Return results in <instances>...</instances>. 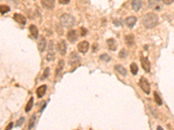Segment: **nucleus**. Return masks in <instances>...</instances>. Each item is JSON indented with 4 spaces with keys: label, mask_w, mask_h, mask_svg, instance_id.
<instances>
[{
    "label": "nucleus",
    "mask_w": 174,
    "mask_h": 130,
    "mask_svg": "<svg viewBox=\"0 0 174 130\" xmlns=\"http://www.w3.org/2000/svg\"><path fill=\"white\" fill-rule=\"evenodd\" d=\"M29 30H30V32H31V37H32L34 39H37L38 37H39V30H38V28L36 27V25L31 24V26H30V28H29Z\"/></svg>",
    "instance_id": "obj_16"
},
{
    "label": "nucleus",
    "mask_w": 174,
    "mask_h": 130,
    "mask_svg": "<svg viewBox=\"0 0 174 130\" xmlns=\"http://www.w3.org/2000/svg\"><path fill=\"white\" fill-rule=\"evenodd\" d=\"M174 0H162V2H163V4H167V5H169V4H171L172 3H173Z\"/></svg>",
    "instance_id": "obj_32"
},
{
    "label": "nucleus",
    "mask_w": 174,
    "mask_h": 130,
    "mask_svg": "<svg viewBox=\"0 0 174 130\" xmlns=\"http://www.w3.org/2000/svg\"><path fill=\"white\" fill-rule=\"evenodd\" d=\"M46 48V40L44 37H40V40L39 42V50L40 52H44Z\"/></svg>",
    "instance_id": "obj_17"
},
{
    "label": "nucleus",
    "mask_w": 174,
    "mask_h": 130,
    "mask_svg": "<svg viewBox=\"0 0 174 130\" xmlns=\"http://www.w3.org/2000/svg\"><path fill=\"white\" fill-rule=\"evenodd\" d=\"M49 73H50V69H49V68H47L46 70H44V76H43L42 79L47 78V77H48V76H49Z\"/></svg>",
    "instance_id": "obj_30"
},
{
    "label": "nucleus",
    "mask_w": 174,
    "mask_h": 130,
    "mask_svg": "<svg viewBox=\"0 0 174 130\" xmlns=\"http://www.w3.org/2000/svg\"><path fill=\"white\" fill-rule=\"evenodd\" d=\"M138 18L135 17H129L125 19V24L129 28H133V26L135 25V24L137 23Z\"/></svg>",
    "instance_id": "obj_13"
},
{
    "label": "nucleus",
    "mask_w": 174,
    "mask_h": 130,
    "mask_svg": "<svg viewBox=\"0 0 174 130\" xmlns=\"http://www.w3.org/2000/svg\"><path fill=\"white\" fill-rule=\"evenodd\" d=\"M114 70H116V71H118L122 76H126V74H127V70H125L122 65H116L114 67Z\"/></svg>",
    "instance_id": "obj_18"
},
{
    "label": "nucleus",
    "mask_w": 174,
    "mask_h": 130,
    "mask_svg": "<svg viewBox=\"0 0 174 130\" xmlns=\"http://www.w3.org/2000/svg\"><path fill=\"white\" fill-rule=\"evenodd\" d=\"M114 24H115L117 26H120V25H122L123 22L120 20V19H116V20H114Z\"/></svg>",
    "instance_id": "obj_31"
},
{
    "label": "nucleus",
    "mask_w": 174,
    "mask_h": 130,
    "mask_svg": "<svg viewBox=\"0 0 174 130\" xmlns=\"http://www.w3.org/2000/svg\"><path fill=\"white\" fill-rule=\"evenodd\" d=\"M100 60L104 61V62H110L111 61V57L107 54H103L100 56Z\"/></svg>",
    "instance_id": "obj_27"
},
{
    "label": "nucleus",
    "mask_w": 174,
    "mask_h": 130,
    "mask_svg": "<svg viewBox=\"0 0 174 130\" xmlns=\"http://www.w3.org/2000/svg\"><path fill=\"white\" fill-rule=\"evenodd\" d=\"M158 129L161 130V129H162V128H161V127H160V126H158Z\"/></svg>",
    "instance_id": "obj_36"
},
{
    "label": "nucleus",
    "mask_w": 174,
    "mask_h": 130,
    "mask_svg": "<svg viewBox=\"0 0 174 130\" xmlns=\"http://www.w3.org/2000/svg\"><path fill=\"white\" fill-rule=\"evenodd\" d=\"M139 86H140L141 90H143L145 94H147V95L150 94L151 87H150V84H149L148 81L146 80L144 77H141L140 78V80H139Z\"/></svg>",
    "instance_id": "obj_5"
},
{
    "label": "nucleus",
    "mask_w": 174,
    "mask_h": 130,
    "mask_svg": "<svg viewBox=\"0 0 174 130\" xmlns=\"http://www.w3.org/2000/svg\"><path fill=\"white\" fill-rule=\"evenodd\" d=\"M154 99H155V101L158 105H162V100H161L159 95L156 91L154 92Z\"/></svg>",
    "instance_id": "obj_24"
},
{
    "label": "nucleus",
    "mask_w": 174,
    "mask_h": 130,
    "mask_svg": "<svg viewBox=\"0 0 174 130\" xmlns=\"http://www.w3.org/2000/svg\"><path fill=\"white\" fill-rule=\"evenodd\" d=\"M148 7L153 10H161L164 8V4L160 0H149Z\"/></svg>",
    "instance_id": "obj_3"
},
{
    "label": "nucleus",
    "mask_w": 174,
    "mask_h": 130,
    "mask_svg": "<svg viewBox=\"0 0 174 130\" xmlns=\"http://www.w3.org/2000/svg\"><path fill=\"white\" fill-rule=\"evenodd\" d=\"M41 4L44 8L52 10L55 6V0H41Z\"/></svg>",
    "instance_id": "obj_7"
},
{
    "label": "nucleus",
    "mask_w": 174,
    "mask_h": 130,
    "mask_svg": "<svg viewBox=\"0 0 174 130\" xmlns=\"http://www.w3.org/2000/svg\"><path fill=\"white\" fill-rule=\"evenodd\" d=\"M64 60H60L58 62V68H57V70H56V76H57L61 73V71L63 70V69H64Z\"/></svg>",
    "instance_id": "obj_20"
},
{
    "label": "nucleus",
    "mask_w": 174,
    "mask_h": 130,
    "mask_svg": "<svg viewBox=\"0 0 174 130\" xmlns=\"http://www.w3.org/2000/svg\"><path fill=\"white\" fill-rule=\"evenodd\" d=\"M144 26L147 29H153L154 28L158 23V17L155 14V13H147L143 17L142 19Z\"/></svg>",
    "instance_id": "obj_1"
},
{
    "label": "nucleus",
    "mask_w": 174,
    "mask_h": 130,
    "mask_svg": "<svg viewBox=\"0 0 174 130\" xmlns=\"http://www.w3.org/2000/svg\"><path fill=\"white\" fill-rule=\"evenodd\" d=\"M107 45H108L109 50H113V51L116 50L117 48H118V43H117V42L114 40L113 38H110V39L107 40Z\"/></svg>",
    "instance_id": "obj_14"
},
{
    "label": "nucleus",
    "mask_w": 174,
    "mask_h": 130,
    "mask_svg": "<svg viewBox=\"0 0 174 130\" xmlns=\"http://www.w3.org/2000/svg\"><path fill=\"white\" fill-rule=\"evenodd\" d=\"M67 39L69 40V42L71 43H75L77 39H78V34L76 30H70L67 33Z\"/></svg>",
    "instance_id": "obj_9"
},
{
    "label": "nucleus",
    "mask_w": 174,
    "mask_h": 130,
    "mask_svg": "<svg viewBox=\"0 0 174 130\" xmlns=\"http://www.w3.org/2000/svg\"><path fill=\"white\" fill-rule=\"evenodd\" d=\"M80 57L76 53V52H72L71 53V55L69 56V64L72 66V67H77L79 65L80 63Z\"/></svg>",
    "instance_id": "obj_4"
},
{
    "label": "nucleus",
    "mask_w": 174,
    "mask_h": 130,
    "mask_svg": "<svg viewBox=\"0 0 174 130\" xmlns=\"http://www.w3.org/2000/svg\"><path fill=\"white\" fill-rule=\"evenodd\" d=\"M125 43H126V44L128 46H133V44H134V43H135L134 37H133V35H127L125 37Z\"/></svg>",
    "instance_id": "obj_19"
},
{
    "label": "nucleus",
    "mask_w": 174,
    "mask_h": 130,
    "mask_svg": "<svg viewBox=\"0 0 174 130\" xmlns=\"http://www.w3.org/2000/svg\"><path fill=\"white\" fill-rule=\"evenodd\" d=\"M58 50L59 51V53H60L61 55H63V56L65 55L66 50H67V47H66L65 42L64 40H62L61 42L58 43Z\"/></svg>",
    "instance_id": "obj_11"
},
{
    "label": "nucleus",
    "mask_w": 174,
    "mask_h": 130,
    "mask_svg": "<svg viewBox=\"0 0 174 130\" xmlns=\"http://www.w3.org/2000/svg\"><path fill=\"white\" fill-rule=\"evenodd\" d=\"M89 47H90L89 43L86 42V41H83V42L78 43V50L79 52H81L83 54H85V53L88 51V50H89Z\"/></svg>",
    "instance_id": "obj_6"
},
{
    "label": "nucleus",
    "mask_w": 174,
    "mask_h": 130,
    "mask_svg": "<svg viewBox=\"0 0 174 130\" xmlns=\"http://www.w3.org/2000/svg\"><path fill=\"white\" fill-rule=\"evenodd\" d=\"M70 1L71 0H58L59 4H67L70 3Z\"/></svg>",
    "instance_id": "obj_33"
},
{
    "label": "nucleus",
    "mask_w": 174,
    "mask_h": 130,
    "mask_svg": "<svg viewBox=\"0 0 174 130\" xmlns=\"http://www.w3.org/2000/svg\"><path fill=\"white\" fill-rule=\"evenodd\" d=\"M118 56H119V57H120V58H125V57H127V51L123 49L122 50H120V52H119Z\"/></svg>",
    "instance_id": "obj_28"
},
{
    "label": "nucleus",
    "mask_w": 174,
    "mask_h": 130,
    "mask_svg": "<svg viewBox=\"0 0 174 130\" xmlns=\"http://www.w3.org/2000/svg\"><path fill=\"white\" fill-rule=\"evenodd\" d=\"M81 30H82V33H81V35H82V36H84V35L87 33V30H85V29H84V28H82Z\"/></svg>",
    "instance_id": "obj_34"
},
{
    "label": "nucleus",
    "mask_w": 174,
    "mask_h": 130,
    "mask_svg": "<svg viewBox=\"0 0 174 130\" xmlns=\"http://www.w3.org/2000/svg\"><path fill=\"white\" fill-rule=\"evenodd\" d=\"M60 23H61V25H63L64 27L67 29H71L75 25L76 20L70 14L64 13L60 17Z\"/></svg>",
    "instance_id": "obj_2"
},
{
    "label": "nucleus",
    "mask_w": 174,
    "mask_h": 130,
    "mask_svg": "<svg viewBox=\"0 0 174 130\" xmlns=\"http://www.w3.org/2000/svg\"><path fill=\"white\" fill-rule=\"evenodd\" d=\"M140 61H141V65H142V67H143L144 71L150 72L151 71V62H149L148 58L147 57H142Z\"/></svg>",
    "instance_id": "obj_8"
},
{
    "label": "nucleus",
    "mask_w": 174,
    "mask_h": 130,
    "mask_svg": "<svg viewBox=\"0 0 174 130\" xmlns=\"http://www.w3.org/2000/svg\"><path fill=\"white\" fill-rule=\"evenodd\" d=\"M12 126H13V124H12V123L10 122V124H9V125H8V126L6 127V129H11V128H12Z\"/></svg>",
    "instance_id": "obj_35"
},
{
    "label": "nucleus",
    "mask_w": 174,
    "mask_h": 130,
    "mask_svg": "<svg viewBox=\"0 0 174 130\" xmlns=\"http://www.w3.org/2000/svg\"><path fill=\"white\" fill-rule=\"evenodd\" d=\"M54 57H55V53H54V51H49L48 52V54H47V56H46V59L48 62H51L54 59Z\"/></svg>",
    "instance_id": "obj_26"
},
{
    "label": "nucleus",
    "mask_w": 174,
    "mask_h": 130,
    "mask_svg": "<svg viewBox=\"0 0 174 130\" xmlns=\"http://www.w3.org/2000/svg\"><path fill=\"white\" fill-rule=\"evenodd\" d=\"M36 119H37V116H36V115H32V117L31 118V120H30V122H29V129H33L34 128V126H35V122H36Z\"/></svg>",
    "instance_id": "obj_23"
},
{
    "label": "nucleus",
    "mask_w": 174,
    "mask_h": 130,
    "mask_svg": "<svg viewBox=\"0 0 174 130\" xmlns=\"http://www.w3.org/2000/svg\"><path fill=\"white\" fill-rule=\"evenodd\" d=\"M130 69H131V72H132V74L133 75H137L138 74V67L137 66V64L136 63H132L131 64V67H130Z\"/></svg>",
    "instance_id": "obj_22"
},
{
    "label": "nucleus",
    "mask_w": 174,
    "mask_h": 130,
    "mask_svg": "<svg viewBox=\"0 0 174 130\" xmlns=\"http://www.w3.org/2000/svg\"><path fill=\"white\" fill-rule=\"evenodd\" d=\"M10 10V8L8 5H5V4H3V5H0V13L1 14H5L7 12H9Z\"/></svg>",
    "instance_id": "obj_21"
},
{
    "label": "nucleus",
    "mask_w": 174,
    "mask_h": 130,
    "mask_svg": "<svg viewBox=\"0 0 174 130\" xmlns=\"http://www.w3.org/2000/svg\"><path fill=\"white\" fill-rule=\"evenodd\" d=\"M46 90H47V86L46 85H42L39 88H38V90H37V95H38V97L39 98H42L44 95Z\"/></svg>",
    "instance_id": "obj_15"
},
{
    "label": "nucleus",
    "mask_w": 174,
    "mask_h": 130,
    "mask_svg": "<svg viewBox=\"0 0 174 130\" xmlns=\"http://www.w3.org/2000/svg\"><path fill=\"white\" fill-rule=\"evenodd\" d=\"M24 122V117H21L19 120L17 121V123H16V127L18 128V127H21L22 125H23V123Z\"/></svg>",
    "instance_id": "obj_29"
},
{
    "label": "nucleus",
    "mask_w": 174,
    "mask_h": 130,
    "mask_svg": "<svg viewBox=\"0 0 174 130\" xmlns=\"http://www.w3.org/2000/svg\"><path fill=\"white\" fill-rule=\"evenodd\" d=\"M143 4V0H133L132 3V7L135 11H138L141 9Z\"/></svg>",
    "instance_id": "obj_12"
},
{
    "label": "nucleus",
    "mask_w": 174,
    "mask_h": 130,
    "mask_svg": "<svg viewBox=\"0 0 174 130\" xmlns=\"http://www.w3.org/2000/svg\"><path fill=\"white\" fill-rule=\"evenodd\" d=\"M13 18H14V20L16 21L17 23L20 24L22 25H24L26 24V18L23 15H21V14H18V13L14 14Z\"/></svg>",
    "instance_id": "obj_10"
},
{
    "label": "nucleus",
    "mask_w": 174,
    "mask_h": 130,
    "mask_svg": "<svg viewBox=\"0 0 174 130\" xmlns=\"http://www.w3.org/2000/svg\"><path fill=\"white\" fill-rule=\"evenodd\" d=\"M33 97H31L30 98V100L28 101V103H27V105H26V107H25V111L26 112H29L30 110L32 109V106H33Z\"/></svg>",
    "instance_id": "obj_25"
}]
</instances>
